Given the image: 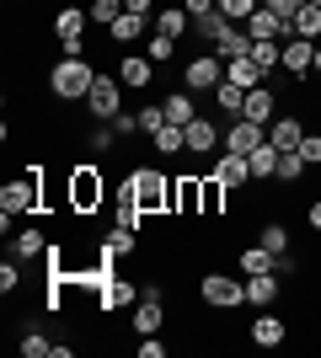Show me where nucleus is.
<instances>
[{
	"label": "nucleus",
	"instance_id": "f257e3e1",
	"mask_svg": "<svg viewBox=\"0 0 321 358\" xmlns=\"http://www.w3.org/2000/svg\"><path fill=\"white\" fill-rule=\"evenodd\" d=\"M43 86H48V96H54V102H86V96H92V86H97V64L59 54V59L48 64Z\"/></svg>",
	"mask_w": 321,
	"mask_h": 358
},
{
	"label": "nucleus",
	"instance_id": "f03ea898",
	"mask_svg": "<svg viewBox=\"0 0 321 358\" xmlns=\"http://www.w3.org/2000/svg\"><path fill=\"white\" fill-rule=\"evenodd\" d=\"M64 198H70V214H76V220L102 214V203H107V177L97 171L92 161L70 166V171H64Z\"/></svg>",
	"mask_w": 321,
	"mask_h": 358
},
{
	"label": "nucleus",
	"instance_id": "7ed1b4c3",
	"mask_svg": "<svg viewBox=\"0 0 321 358\" xmlns=\"http://www.w3.org/2000/svg\"><path fill=\"white\" fill-rule=\"evenodd\" d=\"M123 193H134V203L145 214H171V177L150 161H139L134 171L123 177Z\"/></svg>",
	"mask_w": 321,
	"mask_h": 358
},
{
	"label": "nucleus",
	"instance_id": "20e7f679",
	"mask_svg": "<svg viewBox=\"0 0 321 358\" xmlns=\"http://www.w3.org/2000/svg\"><path fill=\"white\" fill-rule=\"evenodd\" d=\"M48 32H54V43H59V54H70V59H86V32H92V11L86 6H59L54 11V22H48Z\"/></svg>",
	"mask_w": 321,
	"mask_h": 358
},
{
	"label": "nucleus",
	"instance_id": "39448f33",
	"mask_svg": "<svg viewBox=\"0 0 321 358\" xmlns=\"http://www.w3.org/2000/svg\"><path fill=\"white\" fill-rule=\"evenodd\" d=\"M0 209L6 214H43V166H27L22 177L0 187Z\"/></svg>",
	"mask_w": 321,
	"mask_h": 358
},
{
	"label": "nucleus",
	"instance_id": "423d86ee",
	"mask_svg": "<svg viewBox=\"0 0 321 358\" xmlns=\"http://www.w3.org/2000/svg\"><path fill=\"white\" fill-rule=\"evenodd\" d=\"M199 299L209 310H241L246 305V278L241 273H204L199 278Z\"/></svg>",
	"mask_w": 321,
	"mask_h": 358
},
{
	"label": "nucleus",
	"instance_id": "0eeeda50",
	"mask_svg": "<svg viewBox=\"0 0 321 358\" xmlns=\"http://www.w3.org/2000/svg\"><path fill=\"white\" fill-rule=\"evenodd\" d=\"M225 80V59L214 54V48H204V54H187L183 59V86L193 91V96H214V86Z\"/></svg>",
	"mask_w": 321,
	"mask_h": 358
},
{
	"label": "nucleus",
	"instance_id": "6e6552de",
	"mask_svg": "<svg viewBox=\"0 0 321 358\" xmlns=\"http://www.w3.org/2000/svg\"><path fill=\"white\" fill-rule=\"evenodd\" d=\"M86 118L92 123H113L123 113V80L118 75H107V70H97V86H92V96H86Z\"/></svg>",
	"mask_w": 321,
	"mask_h": 358
},
{
	"label": "nucleus",
	"instance_id": "1a4fd4ad",
	"mask_svg": "<svg viewBox=\"0 0 321 358\" xmlns=\"http://www.w3.org/2000/svg\"><path fill=\"white\" fill-rule=\"evenodd\" d=\"M171 214H177V220H199L204 214V171L171 177Z\"/></svg>",
	"mask_w": 321,
	"mask_h": 358
},
{
	"label": "nucleus",
	"instance_id": "9d476101",
	"mask_svg": "<svg viewBox=\"0 0 321 358\" xmlns=\"http://www.w3.org/2000/svg\"><path fill=\"white\" fill-rule=\"evenodd\" d=\"M155 70H161V64H155L145 48H139V54L129 48V54H118V64H113V75L123 80V91H150L155 86Z\"/></svg>",
	"mask_w": 321,
	"mask_h": 358
},
{
	"label": "nucleus",
	"instance_id": "9b49d317",
	"mask_svg": "<svg viewBox=\"0 0 321 358\" xmlns=\"http://www.w3.org/2000/svg\"><path fill=\"white\" fill-rule=\"evenodd\" d=\"M220 150H225V134H220V123L199 113V118L187 123V155H193V161H214Z\"/></svg>",
	"mask_w": 321,
	"mask_h": 358
},
{
	"label": "nucleus",
	"instance_id": "f8f14e48",
	"mask_svg": "<svg viewBox=\"0 0 321 358\" xmlns=\"http://www.w3.org/2000/svg\"><path fill=\"white\" fill-rule=\"evenodd\" d=\"M241 27L252 32L257 43H262V38H273V43H290V38H294V22H290V16H273V11H268V6H257V11L246 16Z\"/></svg>",
	"mask_w": 321,
	"mask_h": 358
},
{
	"label": "nucleus",
	"instance_id": "ddd939ff",
	"mask_svg": "<svg viewBox=\"0 0 321 358\" xmlns=\"http://www.w3.org/2000/svg\"><path fill=\"white\" fill-rule=\"evenodd\" d=\"M246 337H252L257 348H284V343H290V321H284V315L268 305V310L252 315V331H246Z\"/></svg>",
	"mask_w": 321,
	"mask_h": 358
},
{
	"label": "nucleus",
	"instance_id": "4468645a",
	"mask_svg": "<svg viewBox=\"0 0 321 358\" xmlns=\"http://www.w3.org/2000/svg\"><path fill=\"white\" fill-rule=\"evenodd\" d=\"M134 305H139V284H134V278H118V273H113V278L102 284L97 310H102V315H118V310H134Z\"/></svg>",
	"mask_w": 321,
	"mask_h": 358
},
{
	"label": "nucleus",
	"instance_id": "2eb2a0df",
	"mask_svg": "<svg viewBox=\"0 0 321 358\" xmlns=\"http://www.w3.org/2000/svg\"><path fill=\"white\" fill-rule=\"evenodd\" d=\"M284 75H290L294 86H306L311 75H316V43H306V38H290V43H284Z\"/></svg>",
	"mask_w": 321,
	"mask_h": 358
},
{
	"label": "nucleus",
	"instance_id": "dca6fc26",
	"mask_svg": "<svg viewBox=\"0 0 321 358\" xmlns=\"http://www.w3.org/2000/svg\"><path fill=\"white\" fill-rule=\"evenodd\" d=\"M209 171H214L220 182H225L230 193H241V187H252V161H246V155H236V150H220Z\"/></svg>",
	"mask_w": 321,
	"mask_h": 358
},
{
	"label": "nucleus",
	"instance_id": "f3484780",
	"mask_svg": "<svg viewBox=\"0 0 321 358\" xmlns=\"http://www.w3.org/2000/svg\"><path fill=\"white\" fill-rule=\"evenodd\" d=\"M311 129H306V118H300V113H278L273 123H268V145L278 150V155H284V150H300V139H306Z\"/></svg>",
	"mask_w": 321,
	"mask_h": 358
},
{
	"label": "nucleus",
	"instance_id": "a211bd4d",
	"mask_svg": "<svg viewBox=\"0 0 321 358\" xmlns=\"http://www.w3.org/2000/svg\"><path fill=\"white\" fill-rule=\"evenodd\" d=\"M129 327H134V337H155V331L166 327V305H161L155 294H139L134 315H129Z\"/></svg>",
	"mask_w": 321,
	"mask_h": 358
},
{
	"label": "nucleus",
	"instance_id": "6ab92c4d",
	"mask_svg": "<svg viewBox=\"0 0 321 358\" xmlns=\"http://www.w3.org/2000/svg\"><path fill=\"white\" fill-rule=\"evenodd\" d=\"M262 139H268V129L252 118H230V129H225V150H236V155H252Z\"/></svg>",
	"mask_w": 321,
	"mask_h": 358
},
{
	"label": "nucleus",
	"instance_id": "aec40b11",
	"mask_svg": "<svg viewBox=\"0 0 321 358\" xmlns=\"http://www.w3.org/2000/svg\"><path fill=\"white\" fill-rule=\"evenodd\" d=\"M241 118L262 123V129H268V123L278 118V91H268V80H262V86H252V91H246V107H241Z\"/></svg>",
	"mask_w": 321,
	"mask_h": 358
},
{
	"label": "nucleus",
	"instance_id": "412c9836",
	"mask_svg": "<svg viewBox=\"0 0 321 358\" xmlns=\"http://www.w3.org/2000/svg\"><path fill=\"white\" fill-rule=\"evenodd\" d=\"M48 246H54V241H48L43 224H27V230H16V241H11V252L22 257V262H43Z\"/></svg>",
	"mask_w": 321,
	"mask_h": 358
},
{
	"label": "nucleus",
	"instance_id": "4be33fe9",
	"mask_svg": "<svg viewBox=\"0 0 321 358\" xmlns=\"http://www.w3.org/2000/svg\"><path fill=\"white\" fill-rule=\"evenodd\" d=\"M161 107H166V123H177V129H187V123L199 118V96H193L183 80H177V91H171V96H161Z\"/></svg>",
	"mask_w": 321,
	"mask_h": 358
},
{
	"label": "nucleus",
	"instance_id": "5701e85b",
	"mask_svg": "<svg viewBox=\"0 0 321 358\" xmlns=\"http://www.w3.org/2000/svg\"><path fill=\"white\" fill-rule=\"evenodd\" d=\"M145 27H150V22H145V16H134V11H123L118 22H113V27H107V43H113V48H123V54H129V43H145Z\"/></svg>",
	"mask_w": 321,
	"mask_h": 358
},
{
	"label": "nucleus",
	"instance_id": "b1692460",
	"mask_svg": "<svg viewBox=\"0 0 321 358\" xmlns=\"http://www.w3.org/2000/svg\"><path fill=\"white\" fill-rule=\"evenodd\" d=\"M273 268H278V257L268 252L262 241H252V246L236 252V273H241V278H252V273H273Z\"/></svg>",
	"mask_w": 321,
	"mask_h": 358
},
{
	"label": "nucleus",
	"instance_id": "393cba45",
	"mask_svg": "<svg viewBox=\"0 0 321 358\" xmlns=\"http://www.w3.org/2000/svg\"><path fill=\"white\" fill-rule=\"evenodd\" d=\"M102 252L113 257V262H129V257H139V230H123V224H113L102 236Z\"/></svg>",
	"mask_w": 321,
	"mask_h": 358
},
{
	"label": "nucleus",
	"instance_id": "a878e982",
	"mask_svg": "<svg viewBox=\"0 0 321 358\" xmlns=\"http://www.w3.org/2000/svg\"><path fill=\"white\" fill-rule=\"evenodd\" d=\"M150 150L161 155V161H177V155H187V129H177V123L155 129V134H150Z\"/></svg>",
	"mask_w": 321,
	"mask_h": 358
},
{
	"label": "nucleus",
	"instance_id": "bb28decb",
	"mask_svg": "<svg viewBox=\"0 0 321 358\" xmlns=\"http://www.w3.org/2000/svg\"><path fill=\"white\" fill-rule=\"evenodd\" d=\"M278 284H284L278 273H252V278H246V305H257V310H268V305L278 299Z\"/></svg>",
	"mask_w": 321,
	"mask_h": 358
},
{
	"label": "nucleus",
	"instance_id": "cd10ccee",
	"mask_svg": "<svg viewBox=\"0 0 321 358\" xmlns=\"http://www.w3.org/2000/svg\"><path fill=\"white\" fill-rule=\"evenodd\" d=\"M252 43H257V38H252L241 22H230V32L214 43V54H220V59H246V54H252Z\"/></svg>",
	"mask_w": 321,
	"mask_h": 358
},
{
	"label": "nucleus",
	"instance_id": "c85d7f7f",
	"mask_svg": "<svg viewBox=\"0 0 321 358\" xmlns=\"http://www.w3.org/2000/svg\"><path fill=\"white\" fill-rule=\"evenodd\" d=\"M155 32H166V38H193V16L183 6H161L155 11Z\"/></svg>",
	"mask_w": 321,
	"mask_h": 358
},
{
	"label": "nucleus",
	"instance_id": "c756f323",
	"mask_svg": "<svg viewBox=\"0 0 321 358\" xmlns=\"http://www.w3.org/2000/svg\"><path fill=\"white\" fill-rule=\"evenodd\" d=\"M225 198H230V187L214 171H204V214L199 220H225Z\"/></svg>",
	"mask_w": 321,
	"mask_h": 358
},
{
	"label": "nucleus",
	"instance_id": "7c9ffc66",
	"mask_svg": "<svg viewBox=\"0 0 321 358\" xmlns=\"http://www.w3.org/2000/svg\"><path fill=\"white\" fill-rule=\"evenodd\" d=\"M246 161H252V182H257V187H268V182L278 177V150L268 145V139H262V145L252 150V155H246Z\"/></svg>",
	"mask_w": 321,
	"mask_h": 358
},
{
	"label": "nucleus",
	"instance_id": "2f4dec72",
	"mask_svg": "<svg viewBox=\"0 0 321 358\" xmlns=\"http://www.w3.org/2000/svg\"><path fill=\"white\" fill-rule=\"evenodd\" d=\"M257 241H262V246H268L273 257H284V252H290V224H284V220H273V214H262Z\"/></svg>",
	"mask_w": 321,
	"mask_h": 358
},
{
	"label": "nucleus",
	"instance_id": "473e14b6",
	"mask_svg": "<svg viewBox=\"0 0 321 358\" xmlns=\"http://www.w3.org/2000/svg\"><path fill=\"white\" fill-rule=\"evenodd\" d=\"M214 107H220L225 118H241V107H246V86H236V80H220V86H214Z\"/></svg>",
	"mask_w": 321,
	"mask_h": 358
},
{
	"label": "nucleus",
	"instance_id": "72a5a7b5",
	"mask_svg": "<svg viewBox=\"0 0 321 358\" xmlns=\"http://www.w3.org/2000/svg\"><path fill=\"white\" fill-rule=\"evenodd\" d=\"M252 64H257L262 75L284 70V43H273V38H262V43H252Z\"/></svg>",
	"mask_w": 321,
	"mask_h": 358
},
{
	"label": "nucleus",
	"instance_id": "f704fd0d",
	"mask_svg": "<svg viewBox=\"0 0 321 358\" xmlns=\"http://www.w3.org/2000/svg\"><path fill=\"white\" fill-rule=\"evenodd\" d=\"M225 80H236V86H262V80H268V75L257 70V64H252V54H246V59H225Z\"/></svg>",
	"mask_w": 321,
	"mask_h": 358
},
{
	"label": "nucleus",
	"instance_id": "c9c22d12",
	"mask_svg": "<svg viewBox=\"0 0 321 358\" xmlns=\"http://www.w3.org/2000/svg\"><path fill=\"white\" fill-rule=\"evenodd\" d=\"M225 32H230V16H225V11H214V16H199V22H193V38H204L209 48L220 43Z\"/></svg>",
	"mask_w": 321,
	"mask_h": 358
},
{
	"label": "nucleus",
	"instance_id": "e433bc0d",
	"mask_svg": "<svg viewBox=\"0 0 321 358\" xmlns=\"http://www.w3.org/2000/svg\"><path fill=\"white\" fill-rule=\"evenodd\" d=\"M294 38H306V43H321V6H300V16H294Z\"/></svg>",
	"mask_w": 321,
	"mask_h": 358
},
{
	"label": "nucleus",
	"instance_id": "4c0bfd02",
	"mask_svg": "<svg viewBox=\"0 0 321 358\" xmlns=\"http://www.w3.org/2000/svg\"><path fill=\"white\" fill-rule=\"evenodd\" d=\"M113 145H118V129H113V123H86V150H92V155H107Z\"/></svg>",
	"mask_w": 321,
	"mask_h": 358
},
{
	"label": "nucleus",
	"instance_id": "58836bf2",
	"mask_svg": "<svg viewBox=\"0 0 321 358\" xmlns=\"http://www.w3.org/2000/svg\"><path fill=\"white\" fill-rule=\"evenodd\" d=\"M86 11H92V27H97V32H107V27H113V22L123 16V0H92Z\"/></svg>",
	"mask_w": 321,
	"mask_h": 358
},
{
	"label": "nucleus",
	"instance_id": "ea45409f",
	"mask_svg": "<svg viewBox=\"0 0 321 358\" xmlns=\"http://www.w3.org/2000/svg\"><path fill=\"white\" fill-rule=\"evenodd\" d=\"M306 171H311L306 155H300V150H284V155H278V177H273V182H300Z\"/></svg>",
	"mask_w": 321,
	"mask_h": 358
},
{
	"label": "nucleus",
	"instance_id": "a19ab883",
	"mask_svg": "<svg viewBox=\"0 0 321 358\" xmlns=\"http://www.w3.org/2000/svg\"><path fill=\"white\" fill-rule=\"evenodd\" d=\"M145 54H150L155 64H171V59H177V38H166V32H150V38H145Z\"/></svg>",
	"mask_w": 321,
	"mask_h": 358
},
{
	"label": "nucleus",
	"instance_id": "79ce46f5",
	"mask_svg": "<svg viewBox=\"0 0 321 358\" xmlns=\"http://www.w3.org/2000/svg\"><path fill=\"white\" fill-rule=\"evenodd\" d=\"M155 129H166V107H161V102H145V107H139V134L150 139Z\"/></svg>",
	"mask_w": 321,
	"mask_h": 358
},
{
	"label": "nucleus",
	"instance_id": "37998d69",
	"mask_svg": "<svg viewBox=\"0 0 321 358\" xmlns=\"http://www.w3.org/2000/svg\"><path fill=\"white\" fill-rule=\"evenodd\" d=\"M16 348H22V358H48V353H54V343H48L43 331H22V343H16Z\"/></svg>",
	"mask_w": 321,
	"mask_h": 358
},
{
	"label": "nucleus",
	"instance_id": "c03bdc74",
	"mask_svg": "<svg viewBox=\"0 0 321 358\" xmlns=\"http://www.w3.org/2000/svg\"><path fill=\"white\" fill-rule=\"evenodd\" d=\"M257 6H262V0H220V11H225L230 22H246V16L257 11Z\"/></svg>",
	"mask_w": 321,
	"mask_h": 358
},
{
	"label": "nucleus",
	"instance_id": "a18cd8bd",
	"mask_svg": "<svg viewBox=\"0 0 321 358\" xmlns=\"http://www.w3.org/2000/svg\"><path fill=\"white\" fill-rule=\"evenodd\" d=\"M300 155H306V166H311V171L321 166V129H311V134L300 139Z\"/></svg>",
	"mask_w": 321,
	"mask_h": 358
},
{
	"label": "nucleus",
	"instance_id": "49530a36",
	"mask_svg": "<svg viewBox=\"0 0 321 358\" xmlns=\"http://www.w3.org/2000/svg\"><path fill=\"white\" fill-rule=\"evenodd\" d=\"M16 289H22V268H16V262H0V294L11 299Z\"/></svg>",
	"mask_w": 321,
	"mask_h": 358
},
{
	"label": "nucleus",
	"instance_id": "de8ad7c7",
	"mask_svg": "<svg viewBox=\"0 0 321 358\" xmlns=\"http://www.w3.org/2000/svg\"><path fill=\"white\" fill-rule=\"evenodd\" d=\"M113 129H118V139H134V134H139V113H118V118H113Z\"/></svg>",
	"mask_w": 321,
	"mask_h": 358
},
{
	"label": "nucleus",
	"instance_id": "09e8293b",
	"mask_svg": "<svg viewBox=\"0 0 321 358\" xmlns=\"http://www.w3.org/2000/svg\"><path fill=\"white\" fill-rule=\"evenodd\" d=\"M262 6H268V11H273V16H290V22H294V16H300V6H306V0H262Z\"/></svg>",
	"mask_w": 321,
	"mask_h": 358
},
{
	"label": "nucleus",
	"instance_id": "8fccbe9b",
	"mask_svg": "<svg viewBox=\"0 0 321 358\" xmlns=\"http://www.w3.org/2000/svg\"><path fill=\"white\" fill-rule=\"evenodd\" d=\"M183 11L199 22V16H214V11H220V0H183Z\"/></svg>",
	"mask_w": 321,
	"mask_h": 358
},
{
	"label": "nucleus",
	"instance_id": "3c124183",
	"mask_svg": "<svg viewBox=\"0 0 321 358\" xmlns=\"http://www.w3.org/2000/svg\"><path fill=\"white\" fill-rule=\"evenodd\" d=\"M123 11L145 16V22H155V0H123Z\"/></svg>",
	"mask_w": 321,
	"mask_h": 358
},
{
	"label": "nucleus",
	"instance_id": "603ef678",
	"mask_svg": "<svg viewBox=\"0 0 321 358\" xmlns=\"http://www.w3.org/2000/svg\"><path fill=\"white\" fill-rule=\"evenodd\" d=\"M139 358H166V343H155V337H139Z\"/></svg>",
	"mask_w": 321,
	"mask_h": 358
},
{
	"label": "nucleus",
	"instance_id": "864d4df0",
	"mask_svg": "<svg viewBox=\"0 0 321 358\" xmlns=\"http://www.w3.org/2000/svg\"><path fill=\"white\" fill-rule=\"evenodd\" d=\"M278 278H294V273H300V257H290V252H284V257H278Z\"/></svg>",
	"mask_w": 321,
	"mask_h": 358
},
{
	"label": "nucleus",
	"instance_id": "5fc2aeb1",
	"mask_svg": "<svg viewBox=\"0 0 321 358\" xmlns=\"http://www.w3.org/2000/svg\"><path fill=\"white\" fill-rule=\"evenodd\" d=\"M306 224L321 236V198H311V203H306Z\"/></svg>",
	"mask_w": 321,
	"mask_h": 358
},
{
	"label": "nucleus",
	"instance_id": "6e6d98bb",
	"mask_svg": "<svg viewBox=\"0 0 321 358\" xmlns=\"http://www.w3.org/2000/svg\"><path fill=\"white\" fill-rule=\"evenodd\" d=\"M16 6H32V0H16Z\"/></svg>",
	"mask_w": 321,
	"mask_h": 358
},
{
	"label": "nucleus",
	"instance_id": "4d7b16f0",
	"mask_svg": "<svg viewBox=\"0 0 321 358\" xmlns=\"http://www.w3.org/2000/svg\"><path fill=\"white\" fill-rule=\"evenodd\" d=\"M311 6H321V0H311Z\"/></svg>",
	"mask_w": 321,
	"mask_h": 358
}]
</instances>
